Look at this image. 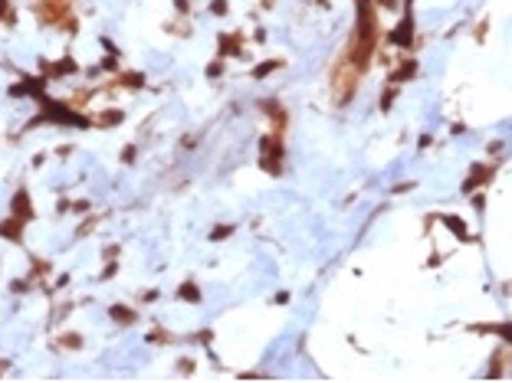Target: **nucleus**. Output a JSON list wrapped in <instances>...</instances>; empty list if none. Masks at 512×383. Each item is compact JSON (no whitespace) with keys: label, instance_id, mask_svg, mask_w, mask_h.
I'll use <instances>...</instances> for the list:
<instances>
[{"label":"nucleus","instance_id":"obj_20","mask_svg":"<svg viewBox=\"0 0 512 383\" xmlns=\"http://www.w3.org/2000/svg\"><path fill=\"white\" fill-rule=\"evenodd\" d=\"M99 220H102V217H92V220H86V223L79 226V233H76V236H89V233L95 229V223H99Z\"/></svg>","mask_w":512,"mask_h":383},{"label":"nucleus","instance_id":"obj_7","mask_svg":"<svg viewBox=\"0 0 512 383\" xmlns=\"http://www.w3.org/2000/svg\"><path fill=\"white\" fill-rule=\"evenodd\" d=\"M486 180H493V167H480V164H476V167H473V174H469V180L463 184V190H466V193H473L476 187H483Z\"/></svg>","mask_w":512,"mask_h":383},{"label":"nucleus","instance_id":"obj_31","mask_svg":"<svg viewBox=\"0 0 512 383\" xmlns=\"http://www.w3.org/2000/svg\"><path fill=\"white\" fill-rule=\"evenodd\" d=\"M4 13H7V0H0V17H4Z\"/></svg>","mask_w":512,"mask_h":383},{"label":"nucleus","instance_id":"obj_16","mask_svg":"<svg viewBox=\"0 0 512 383\" xmlns=\"http://www.w3.org/2000/svg\"><path fill=\"white\" fill-rule=\"evenodd\" d=\"M230 233H233V226H230V223H224V226H213V229H210V239L220 242V239H227Z\"/></svg>","mask_w":512,"mask_h":383},{"label":"nucleus","instance_id":"obj_28","mask_svg":"<svg viewBox=\"0 0 512 383\" xmlns=\"http://www.w3.org/2000/svg\"><path fill=\"white\" fill-rule=\"evenodd\" d=\"M411 187H414L411 180H407V184H397V187H394V193H407V190H411Z\"/></svg>","mask_w":512,"mask_h":383},{"label":"nucleus","instance_id":"obj_13","mask_svg":"<svg viewBox=\"0 0 512 383\" xmlns=\"http://www.w3.org/2000/svg\"><path fill=\"white\" fill-rule=\"evenodd\" d=\"M220 56H240V36L224 33V36H220Z\"/></svg>","mask_w":512,"mask_h":383},{"label":"nucleus","instance_id":"obj_10","mask_svg":"<svg viewBox=\"0 0 512 383\" xmlns=\"http://www.w3.org/2000/svg\"><path fill=\"white\" fill-rule=\"evenodd\" d=\"M444 223H447V226H450V229H453V233H456V239H460V242H473V239H476V236H469L466 223H463L460 217H453V213H450V217H444Z\"/></svg>","mask_w":512,"mask_h":383},{"label":"nucleus","instance_id":"obj_29","mask_svg":"<svg viewBox=\"0 0 512 383\" xmlns=\"http://www.w3.org/2000/svg\"><path fill=\"white\" fill-rule=\"evenodd\" d=\"M197 341H200V344H207V341H213V334H210V331H200Z\"/></svg>","mask_w":512,"mask_h":383},{"label":"nucleus","instance_id":"obj_1","mask_svg":"<svg viewBox=\"0 0 512 383\" xmlns=\"http://www.w3.org/2000/svg\"><path fill=\"white\" fill-rule=\"evenodd\" d=\"M375 39H378V23H375V10H371V0H358V30L348 43V53L345 59L351 62L358 75L368 69L371 53H375Z\"/></svg>","mask_w":512,"mask_h":383},{"label":"nucleus","instance_id":"obj_21","mask_svg":"<svg viewBox=\"0 0 512 383\" xmlns=\"http://www.w3.org/2000/svg\"><path fill=\"white\" fill-rule=\"evenodd\" d=\"M99 121H102V124H119V121H122V111H105Z\"/></svg>","mask_w":512,"mask_h":383},{"label":"nucleus","instance_id":"obj_26","mask_svg":"<svg viewBox=\"0 0 512 383\" xmlns=\"http://www.w3.org/2000/svg\"><path fill=\"white\" fill-rule=\"evenodd\" d=\"M135 154H138L135 148H125V151H122V161H125V164H131V161H135Z\"/></svg>","mask_w":512,"mask_h":383},{"label":"nucleus","instance_id":"obj_17","mask_svg":"<svg viewBox=\"0 0 512 383\" xmlns=\"http://www.w3.org/2000/svg\"><path fill=\"white\" fill-rule=\"evenodd\" d=\"M122 86H131V89H141L144 82H141V75H138V72H131V75H122Z\"/></svg>","mask_w":512,"mask_h":383},{"label":"nucleus","instance_id":"obj_2","mask_svg":"<svg viewBox=\"0 0 512 383\" xmlns=\"http://www.w3.org/2000/svg\"><path fill=\"white\" fill-rule=\"evenodd\" d=\"M282 157H286V151H282V131L266 135L260 141V167L269 174H282Z\"/></svg>","mask_w":512,"mask_h":383},{"label":"nucleus","instance_id":"obj_18","mask_svg":"<svg viewBox=\"0 0 512 383\" xmlns=\"http://www.w3.org/2000/svg\"><path fill=\"white\" fill-rule=\"evenodd\" d=\"M391 102H394V86H387L381 95V111H391Z\"/></svg>","mask_w":512,"mask_h":383},{"label":"nucleus","instance_id":"obj_3","mask_svg":"<svg viewBox=\"0 0 512 383\" xmlns=\"http://www.w3.org/2000/svg\"><path fill=\"white\" fill-rule=\"evenodd\" d=\"M66 10H69V0H43V4H40V17H43V23H56V20H66L69 30H76L72 20L66 17Z\"/></svg>","mask_w":512,"mask_h":383},{"label":"nucleus","instance_id":"obj_5","mask_svg":"<svg viewBox=\"0 0 512 383\" xmlns=\"http://www.w3.org/2000/svg\"><path fill=\"white\" fill-rule=\"evenodd\" d=\"M10 217H17V220H33V203H30V193H26V187H20L17 193H13V200H10Z\"/></svg>","mask_w":512,"mask_h":383},{"label":"nucleus","instance_id":"obj_11","mask_svg":"<svg viewBox=\"0 0 512 383\" xmlns=\"http://www.w3.org/2000/svg\"><path fill=\"white\" fill-rule=\"evenodd\" d=\"M414 75H417V59H407L391 72V82H407V79H414Z\"/></svg>","mask_w":512,"mask_h":383},{"label":"nucleus","instance_id":"obj_6","mask_svg":"<svg viewBox=\"0 0 512 383\" xmlns=\"http://www.w3.org/2000/svg\"><path fill=\"white\" fill-rule=\"evenodd\" d=\"M391 43H394V46H414V13H411V7H407L400 26L391 33Z\"/></svg>","mask_w":512,"mask_h":383},{"label":"nucleus","instance_id":"obj_23","mask_svg":"<svg viewBox=\"0 0 512 383\" xmlns=\"http://www.w3.org/2000/svg\"><path fill=\"white\" fill-rule=\"evenodd\" d=\"M502 364H506V357H499V354H496V357H493V370H489V377H499V373H502Z\"/></svg>","mask_w":512,"mask_h":383},{"label":"nucleus","instance_id":"obj_25","mask_svg":"<svg viewBox=\"0 0 512 383\" xmlns=\"http://www.w3.org/2000/svg\"><path fill=\"white\" fill-rule=\"evenodd\" d=\"M177 370H181V373H191V370H194V360H177Z\"/></svg>","mask_w":512,"mask_h":383},{"label":"nucleus","instance_id":"obj_19","mask_svg":"<svg viewBox=\"0 0 512 383\" xmlns=\"http://www.w3.org/2000/svg\"><path fill=\"white\" fill-rule=\"evenodd\" d=\"M63 347L76 351V347H82V337H79V334H66V337H63Z\"/></svg>","mask_w":512,"mask_h":383},{"label":"nucleus","instance_id":"obj_12","mask_svg":"<svg viewBox=\"0 0 512 383\" xmlns=\"http://www.w3.org/2000/svg\"><path fill=\"white\" fill-rule=\"evenodd\" d=\"M260 105H263V111H266V115H273V121H276V131H282V124H286V111L279 108V102L266 99V102H260Z\"/></svg>","mask_w":512,"mask_h":383},{"label":"nucleus","instance_id":"obj_15","mask_svg":"<svg viewBox=\"0 0 512 383\" xmlns=\"http://www.w3.org/2000/svg\"><path fill=\"white\" fill-rule=\"evenodd\" d=\"M276 69H282V59H273V62H260V66L253 69V79H263V75L276 72Z\"/></svg>","mask_w":512,"mask_h":383},{"label":"nucleus","instance_id":"obj_4","mask_svg":"<svg viewBox=\"0 0 512 383\" xmlns=\"http://www.w3.org/2000/svg\"><path fill=\"white\" fill-rule=\"evenodd\" d=\"M46 75H33V79H23L17 82V86H10V95L17 99V95H33V99H43V89H46Z\"/></svg>","mask_w":512,"mask_h":383},{"label":"nucleus","instance_id":"obj_9","mask_svg":"<svg viewBox=\"0 0 512 383\" xmlns=\"http://www.w3.org/2000/svg\"><path fill=\"white\" fill-rule=\"evenodd\" d=\"M108 315H112L115 324H135V321H138V315L128 308V305H112V308H108Z\"/></svg>","mask_w":512,"mask_h":383},{"label":"nucleus","instance_id":"obj_22","mask_svg":"<svg viewBox=\"0 0 512 383\" xmlns=\"http://www.w3.org/2000/svg\"><path fill=\"white\" fill-rule=\"evenodd\" d=\"M148 341H151V344H168V331H151Z\"/></svg>","mask_w":512,"mask_h":383},{"label":"nucleus","instance_id":"obj_14","mask_svg":"<svg viewBox=\"0 0 512 383\" xmlns=\"http://www.w3.org/2000/svg\"><path fill=\"white\" fill-rule=\"evenodd\" d=\"M177 298H184V302H194V305H197V302H200L197 285H194V282H184L181 288H177Z\"/></svg>","mask_w":512,"mask_h":383},{"label":"nucleus","instance_id":"obj_8","mask_svg":"<svg viewBox=\"0 0 512 383\" xmlns=\"http://www.w3.org/2000/svg\"><path fill=\"white\" fill-rule=\"evenodd\" d=\"M0 236H7L10 242H20V239H23V220H17V217L4 220V223H0Z\"/></svg>","mask_w":512,"mask_h":383},{"label":"nucleus","instance_id":"obj_24","mask_svg":"<svg viewBox=\"0 0 512 383\" xmlns=\"http://www.w3.org/2000/svg\"><path fill=\"white\" fill-rule=\"evenodd\" d=\"M210 10L217 13V17H224V13H227V0H213V4H210Z\"/></svg>","mask_w":512,"mask_h":383},{"label":"nucleus","instance_id":"obj_27","mask_svg":"<svg viewBox=\"0 0 512 383\" xmlns=\"http://www.w3.org/2000/svg\"><path fill=\"white\" fill-rule=\"evenodd\" d=\"M220 72H224V66H220V62H213V66H207V75H220Z\"/></svg>","mask_w":512,"mask_h":383},{"label":"nucleus","instance_id":"obj_30","mask_svg":"<svg viewBox=\"0 0 512 383\" xmlns=\"http://www.w3.org/2000/svg\"><path fill=\"white\" fill-rule=\"evenodd\" d=\"M378 4H381V7H387V10H394V7H397L400 0H378Z\"/></svg>","mask_w":512,"mask_h":383}]
</instances>
